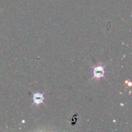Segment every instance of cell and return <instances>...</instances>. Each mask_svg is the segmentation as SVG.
<instances>
[{
    "mask_svg": "<svg viewBox=\"0 0 132 132\" xmlns=\"http://www.w3.org/2000/svg\"><path fill=\"white\" fill-rule=\"evenodd\" d=\"M94 78L99 79L104 77V67L103 66H97L94 68Z\"/></svg>",
    "mask_w": 132,
    "mask_h": 132,
    "instance_id": "6da1fadb",
    "label": "cell"
},
{
    "mask_svg": "<svg viewBox=\"0 0 132 132\" xmlns=\"http://www.w3.org/2000/svg\"><path fill=\"white\" fill-rule=\"evenodd\" d=\"M44 95L43 94H41V93H36L34 94L33 95V101L34 104H36L37 105L43 103L44 101Z\"/></svg>",
    "mask_w": 132,
    "mask_h": 132,
    "instance_id": "7a4b0ae2",
    "label": "cell"
}]
</instances>
